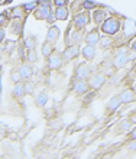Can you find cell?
<instances>
[{"label": "cell", "instance_id": "33", "mask_svg": "<svg viewBox=\"0 0 136 159\" xmlns=\"http://www.w3.org/2000/svg\"><path fill=\"white\" fill-rule=\"evenodd\" d=\"M72 39H74V42L77 43V42H80V41H81V35L78 34V32H75V34L72 35Z\"/></svg>", "mask_w": 136, "mask_h": 159}, {"label": "cell", "instance_id": "15", "mask_svg": "<svg viewBox=\"0 0 136 159\" xmlns=\"http://www.w3.org/2000/svg\"><path fill=\"white\" fill-rule=\"evenodd\" d=\"M87 88H88V85L85 83V80H80V81L74 85V91H75L77 94H84V93L87 91Z\"/></svg>", "mask_w": 136, "mask_h": 159}, {"label": "cell", "instance_id": "31", "mask_svg": "<svg viewBox=\"0 0 136 159\" xmlns=\"http://www.w3.org/2000/svg\"><path fill=\"white\" fill-rule=\"evenodd\" d=\"M10 77H12V81H13V83H19V80H20V75H19V72H17V71H13Z\"/></svg>", "mask_w": 136, "mask_h": 159}, {"label": "cell", "instance_id": "4", "mask_svg": "<svg viewBox=\"0 0 136 159\" xmlns=\"http://www.w3.org/2000/svg\"><path fill=\"white\" fill-rule=\"evenodd\" d=\"M128 55L126 54H122V52H117V55L115 57V59H113V65H115L116 68H122L125 67L126 64H128Z\"/></svg>", "mask_w": 136, "mask_h": 159}, {"label": "cell", "instance_id": "36", "mask_svg": "<svg viewBox=\"0 0 136 159\" xmlns=\"http://www.w3.org/2000/svg\"><path fill=\"white\" fill-rule=\"evenodd\" d=\"M93 6H94V4L91 3V2H84V7L85 9H91Z\"/></svg>", "mask_w": 136, "mask_h": 159}, {"label": "cell", "instance_id": "12", "mask_svg": "<svg viewBox=\"0 0 136 159\" xmlns=\"http://www.w3.org/2000/svg\"><path fill=\"white\" fill-rule=\"evenodd\" d=\"M58 36H60V29H58L57 26H52V28H49V30H48L47 42H51V43H54V42L58 39Z\"/></svg>", "mask_w": 136, "mask_h": 159}, {"label": "cell", "instance_id": "28", "mask_svg": "<svg viewBox=\"0 0 136 159\" xmlns=\"http://www.w3.org/2000/svg\"><path fill=\"white\" fill-rule=\"evenodd\" d=\"M13 48H15V42H13V41H7V42H6V45H4L6 52H9V54H10V52L13 51Z\"/></svg>", "mask_w": 136, "mask_h": 159}, {"label": "cell", "instance_id": "24", "mask_svg": "<svg viewBox=\"0 0 136 159\" xmlns=\"http://www.w3.org/2000/svg\"><path fill=\"white\" fill-rule=\"evenodd\" d=\"M130 127H132V121L130 120H123L119 125V129H122V132H130Z\"/></svg>", "mask_w": 136, "mask_h": 159}, {"label": "cell", "instance_id": "42", "mask_svg": "<svg viewBox=\"0 0 136 159\" xmlns=\"http://www.w3.org/2000/svg\"><path fill=\"white\" fill-rule=\"evenodd\" d=\"M7 2H10V0H0V3H7Z\"/></svg>", "mask_w": 136, "mask_h": 159}, {"label": "cell", "instance_id": "14", "mask_svg": "<svg viewBox=\"0 0 136 159\" xmlns=\"http://www.w3.org/2000/svg\"><path fill=\"white\" fill-rule=\"evenodd\" d=\"M83 57H84L87 61H91V59L96 57V48L91 45H87L83 48Z\"/></svg>", "mask_w": 136, "mask_h": 159}, {"label": "cell", "instance_id": "16", "mask_svg": "<svg viewBox=\"0 0 136 159\" xmlns=\"http://www.w3.org/2000/svg\"><path fill=\"white\" fill-rule=\"evenodd\" d=\"M48 100H49V96H48L47 93H43V91L35 96V103H36L38 106H45Z\"/></svg>", "mask_w": 136, "mask_h": 159}, {"label": "cell", "instance_id": "13", "mask_svg": "<svg viewBox=\"0 0 136 159\" xmlns=\"http://www.w3.org/2000/svg\"><path fill=\"white\" fill-rule=\"evenodd\" d=\"M98 39H100V36H98V32L97 30H91L87 36H85V42L88 43V45L91 46H96L98 43Z\"/></svg>", "mask_w": 136, "mask_h": 159}, {"label": "cell", "instance_id": "19", "mask_svg": "<svg viewBox=\"0 0 136 159\" xmlns=\"http://www.w3.org/2000/svg\"><path fill=\"white\" fill-rule=\"evenodd\" d=\"M52 51H54V46H52V43L51 42H45L42 45V55L43 57H49V55L52 54Z\"/></svg>", "mask_w": 136, "mask_h": 159}, {"label": "cell", "instance_id": "10", "mask_svg": "<svg viewBox=\"0 0 136 159\" xmlns=\"http://www.w3.org/2000/svg\"><path fill=\"white\" fill-rule=\"evenodd\" d=\"M61 57L60 55H49V59H48V67L51 68V70H57V68L61 67Z\"/></svg>", "mask_w": 136, "mask_h": 159}, {"label": "cell", "instance_id": "2", "mask_svg": "<svg viewBox=\"0 0 136 159\" xmlns=\"http://www.w3.org/2000/svg\"><path fill=\"white\" fill-rule=\"evenodd\" d=\"M51 6L47 3H41L38 9H36V12H35V17L36 19H47L49 15H51Z\"/></svg>", "mask_w": 136, "mask_h": 159}, {"label": "cell", "instance_id": "34", "mask_svg": "<svg viewBox=\"0 0 136 159\" xmlns=\"http://www.w3.org/2000/svg\"><path fill=\"white\" fill-rule=\"evenodd\" d=\"M54 20H55V15H54V13H51V15L47 17V22H48V23H54Z\"/></svg>", "mask_w": 136, "mask_h": 159}, {"label": "cell", "instance_id": "29", "mask_svg": "<svg viewBox=\"0 0 136 159\" xmlns=\"http://www.w3.org/2000/svg\"><path fill=\"white\" fill-rule=\"evenodd\" d=\"M128 149H129L130 152H136V139H132V140L129 142Z\"/></svg>", "mask_w": 136, "mask_h": 159}, {"label": "cell", "instance_id": "40", "mask_svg": "<svg viewBox=\"0 0 136 159\" xmlns=\"http://www.w3.org/2000/svg\"><path fill=\"white\" fill-rule=\"evenodd\" d=\"M3 51H4V46H3V45H2V43H0V55L3 54Z\"/></svg>", "mask_w": 136, "mask_h": 159}, {"label": "cell", "instance_id": "9", "mask_svg": "<svg viewBox=\"0 0 136 159\" xmlns=\"http://www.w3.org/2000/svg\"><path fill=\"white\" fill-rule=\"evenodd\" d=\"M75 75L78 80H87L90 75V68L85 65V64H81L80 67L77 68V72H75Z\"/></svg>", "mask_w": 136, "mask_h": 159}, {"label": "cell", "instance_id": "22", "mask_svg": "<svg viewBox=\"0 0 136 159\" xmlns=\"http://www.w3.org/2000/svg\"><path fill=\"white\" fill-rule=\"evenodd\" d=\"M23 94H25V91H23V84L16 83V85L13 88V96L20 97V96H23Z\"/></svg>", "mask_w": 136, "mask_h": 159}, {"label": "cell", "instance_id": "1", "mask_svg": "<svg viewBox=\"0 0 136 159\" xmlns=\"http://www.w3.org/2000/svg\"><path fill=\"white\" fill-rule=\"evenodd\" d=\"M120 28V23L119 20H116V19H107V20L103 22V25H102V30L104 32V34L107 35H115L117 34V30H119Z\"/></svg>", "mask_w": 136, "mask_h": 159}, {"label": "cell", "instance_id": "32", "mask_svg": "<svg viewBox=\"0 0 136 159\" xmlns=\"http://www.w3.org/2000/svg\"><path fill=\"white\" fill-rule=\"evenodd\" d=\"M35 6H36V2H32V3H29V4H25L23 9H25V10H32Z\"/></svg>", "mask_w": 136, "mask_h": 159}, {"label": "cell", "instance_id": "41", "mask_svg": "<svg viewBox=\"0 0 136 159\" xmlns=\"http://www.w3.org/2000/svg\"><path fill=\"white\" fill-rule=\"evenodd\" d=\"M132 51H135V52H136V41L132 43Z\"/></svg>", "mask_w": 136, "mask_h": 159}, {"label": "cell", "instance_id": "26", "mask_svg": "<svg viewBox=\"0 0 136 159\" xmlns=\"http://www.w3.org/2000/svg\"><path fill=\"white\" fill-rule=\"evenodd\" d=\"M20 30H22V25L19 22H15L12 25V32L13 34H20Z\"/></svg>", "mask_w": 136, "mask_h": 159}, {"label": "cell", "instance_id": "39", "mask_svg": "<svg viewBox=\"0 0 136 159\" xmlns=\"http://www.w3.org/2000/svg\"><path fill=\"white\" fill-rule=\"evenodd\" d=\"M130 121H132V123H136V114H133L132 117H130Z\"/></svg>", "mask_w": 136, "mask_h": 159}, {"label": "cell", "instance_id": "8", "mask_svg": "<svg viewBox=\"0 0 136 159\" xmlns=\"http://www.w3.org/2000/svg\"><path fill=\"white\" fill-rule=\"evenodd\" d=\"M19 75H20V80H29L32 77V67L29 64H23L20 68H19Z\"/></svg>", "mask_w": 136, "mask_h": 159}, {"label": "cell", "instance_id": "11", "mask_svg": "<svg viewBox=\"0 0 136 159\" xmlns=\"http://www.w3.org/2000/svg\"><path fill=\"white\" fill-rule=\"evenodd\" d=\"M119 98H120L122 103H130V101L135 100L136 97H135L133 90H125V91H122V94L119 96Z\"/></svg>", "mask_w": 136, "mask_h": 159}, {"label": "cell", "instance_id": "38", "mask_svg": "<svg viewBox=\"0 0 136 159\" xmlns=\"http://www.w3.org/2000/svg\"><path fill=\"white\" fill-rule=\"evenodd\" d=\"M130 139H136V129L133 130L132 133H130Z\"/></svg>", "mask_w": 136, "mask_h": 159}, {"label": "cell", "instance_id": "21", "mask_svg": "<svg viewBox=\"0 0 136 159\" xmlns=\"http://www.w3.org/2000/svg\"><path fill=\"white\" fill-rule=\"evenodd\" d=\"M23 91H25V94H34L35 91V84L32 83V81H28V83L23 84Z\"/></svg>", "mask_w": 136, "mask_h": 159}, {"label": "cell", "instance_id": "27", "mask_svg": "<svg viewBox=\"0 0 136 159\" xmlns=\"http://www.w3.org/2000/svg\"><path fill=\"white\" fill-rule=\"evenodd\" d=\"M28 61H29V62H35V61H36L35 49H29V52H28Z\"/></svg>", "mask_w": 136, "mask_h": 159}, {"label": "cell", "instance_id": "35", "mask_svg": "<svg viewBox=\"0 0 136 159\" xmlns=\"http://www.w3.org/2000/svg\"><path fill=\"white\" fill-rule=\"evenodd\" d=\"M55 4H57V7H60V6H65V0H55Z\"/></svg>", "mask_w": 136, "mask_h": 159}, {"label": "cell", "instance_id": "18", "mask_svg": "<svg viewBox=\"0 0 136 159\" xmlns=\"http://www.w3.org/2000/svg\"><path fill=\"white\" fill-rule=\"evenodd\" d=\"M120 104H122V101H120L119 96L113 97L110 101H109V104H107V109L110 110V111H115V110H117L120 107Z\"/></svg>", "mask_w": 136, "mask_h": 159}, {"label": "cell", "instance_id": "17", "mask_svg": "<svg viewBox=\"0 0 136 159\" xmlns=\"http://www.w3.org/2000/svg\"><path fill=\"white\" fill-rule=\"evenodd\" d=\"M54 15H55V19H58V20H65L68 17V10L64 7V6H60Z\"/></svg>", "mask_w": 136, "mask_h": 159}, {"label": "cell", "instance_id": "25", "mask_svg": "<svg viewBox=\"0 0 136 159\" xmlns=\"http://www.w3.org/2000/svg\"><path fill=\"white\" fill-rule=\"evenodd\" d=\"M98 43H100L102 48H107V46L111 43V39L109 38V36H103L102 39H98Z\"/></svg>", "mask_w": 136, "mask_h": 159}, {"label": "cell", "instance_id": "37", "mask_svg": "<svg viewBox=\"0 0 136 159\" xmlns=\"http://www.w3.org/2000/svg\"><path fill=\"white\" fill-rule=\"evenodd\" d=\"M3 38H4V30H3V29H0V42L3 41Z\"/></svg>", "mask_w": 136, "mask_h": 159}, {"label": "cell", "instance_id": "7", "mask_svg": "<svg viewBox=\"0 0 136 159\" xmlns=\"http://www.w3.org/2000/svg\"><path fill=\"white\" fill-rule=\"evenodd\" d=\"M87 22H88V17H87L85 13H78V15L74 17V25H75L78 29L85 28V26H87Z\"/></svg>", "mask_w": 136, "mask_h": 159}, {"label": "cell", "instance_id": "20", "mask_svg": "<svg viewBox=\"0 0 136 159\" xmlns=\"http://www.w3.org/2000/svg\"><path fill=\"white\" fill-rule=\"evenodd\" d=\"M35 46H36V38L35 36H28L25 39V48L29 51V49H35Z\"/></svg>", "mask_w": 136, "mask_h": 159}, {"label": "cell", "instance_id": "6", "mask_svg": "<svg viewBox=\"0 0 136 159\" xmlns=\"http://www.w3.org/2000/svg\"><path fill=\"white\" fill-rule=\"evenodd\" d=\"M103 84H104V77H103L102 74H96V75L91 77V80H90V87L96 88V90L102 88Z\"/></svg>", "mask_w": 136, "mask_h": 159}, {"label": "cell", "instance_id": "23", "mask_svg": "<svg viewBox=\"0 0 136 159\" xmlns=\"http://www.w3.org/2000/svg\"><path fill=\"white\" fill-rule=\"evenodd\" d=\"M94 22L96 23H102L104 20V17H106V13L103 12V10H97V12H94Z\"/></svg>", "mask_w": 136, "mask_h": 159}, {"label": "cell", "instance_id": "3", "mask_svg": "<svg viewBox=\"0 0 136 159\" xmlns=\"http://www.w3.org/2000/svg\"><path fill=\"white\" fill-rule=\"evenodd\" d=\"M123 30H125V36L126 38H132L136 35V22L126 19L123 23Z\"/></svg>", "mask_w": 136, "mask_h": 159}, {"label": "cell", "instance_id": "30", "mask_svg": "<svg viewBox=\"0 0 136 159\" xmlns=\"http://www.w3.org/2000/svg\"><path fill=\"white\" fill-rule=\"evenodd\" d=\"M22 10H23V7L13 9V17H20L22 16Z\"/></svg>", "mask_w": 136, "mask_h": 159}, {"label": "cell", "instance_id": "5", "mask_svg": "<svg viewBox=\"0 0 136 159\" xmlns=\"http://www.w3.org/2000/svg\"><path fill=\"white\" fill-rule=\"evenodd\" d=\"M78 54H80L78 48L72 45V46H70V48H67V49L64 51V54H62V59H65V61H70V59L75 58Z\"/></svg>", "mask_w": 136, "mask_h": 159}]
</instances>
